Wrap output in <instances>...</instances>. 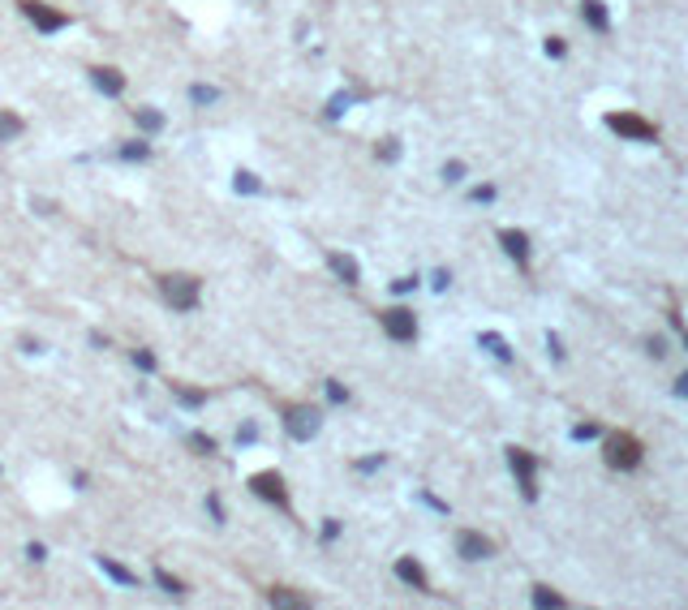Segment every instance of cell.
<instances>
[{
	"mask_svg": "<svg viewBox=\"0 0 688 610\" xmlns=\"http://www.w3.org/2000/svg\"><path fill=\"white\" fill-rule=\"evenodd\" d=\"M160 297L177 314H185V310L198 305V280H194V275H164V280H160Z\"/></svg>",
	"mask_w": 688,
	"mask_h": 610,
	"instance_id": "cell-1",
	"label": "cell"
},
{
	"mask_svg": "<svg viewBox=\"0 0 688 610\" xmlns=\"http://www.w3.org/2000/svg\"><path fill=\"white\" fill-rule=\"evenodd\" d=\"M319 426H323V417H319V409H310V404L288 409V417H284V430H288L293 438H301V442L319 434Z\"/></svg>",
	"mask_w": 688,
	"mask_h": 610,
	"instance_id": "cell-2",
	"label": "cell"
},
{
	"mask_svg": "<svg viewBox=\"0 0 688 610\" xmlns=\"http://www.w3.org/2000/svg\"><path fill=\"white\" fill-rule=\"evenodd\" d=\"M250 490L258 498H267V503H276V508H288V490H284V477L280 473H254L250 477Z\"/></svg>",
	"mask_w": 688,
	"mask_h": 610,
	"instance_id": "cell-3",
	"label": "cell"
},
{
	"mask_svg": "<svg viewBox=\"0 0 688 610\" xmlns=\"http://www.w3.org/2000/svg\"><path fill=\"white\" fill-rule=\"evenodd\" d=\"M383 331H387L392 340L409 344V340H417V318L409 310H383Z\"/></svg>",
	"mask_w": 688,
	"mask_h": 610,
	"instance_id": "cell-4",
	"label": "cell"
},
{
	"mask_svg": "<svg viewBox=\"0 0 688 610\" xmlns=\"http://www.w3.org/2000/svg\"><path fill=\"white\" fill-rule=\"evenodd\" d=\"M508 464H512V473H516L525 498H534V494H538V486H534V456H529L525 447H512V452H508Z\"/></svg>",
	"mask_w": 688,
	"mask_h": 610,
	"instance_id": "cell-5",
	"label": "cell"
},
{
	"mask_svg": "<svg viewBox=\"0 0 688 610\" xmlns=\"http://www.w3.org/2000/svg\"><path fill=\"white\" fill-rule=\"evenodd\" d=\"M607 460L619 464V469H632V464L641 460V442H637V438H628V434L611 438V442H607Z\"/></svg>",
	"mask_w": 688,
	"mask_h": 610,
	"instance_id": "cell-6",
	"label": "cell"
},
{
	"mask_svg": "<svg viewBox=\"0 0 688 610\" xmlns=\"http://www.w3.org/2000/svg\"><path fill=\"white\" fill-rule=\"evenodd\" d=\"M22 13L43 30V35H52V30H61L65 26V13H57V9H47V5H39V0H22Z\"/></svg>",
	"mask_w": 688,
	"mask_h": 610,
	"instance_id": "cell-7",
	"label": "cell"
},
{
	"mask_svg": "<svg viewBox=\"0 0 688 610\" xmlns=\"http://www.w3.org/2000/svg\"><path fill=\"white\" fill-rule=\"evenodd\" d=\"M607 125H611L615 134H624V138H637V142H650V138H654V125H646L641 117H628V112H624V117H611Z\"/></svg>",
	"mask_w": 688,
	"mask_h": 610,
	"instance_id": "cell-8",
	"label": "cell"
},
{
	"mask_svg": "<svg viewBox=\"0 0 688 610\" xmlns=\"http://www.w3.org/2000/svg\"><path fill=\"white\" fill-rule=\"evenodd\" d=\"M91 82H95L99 95H121L125 90V74H117L112 65H95L91 69Z\"/></svg>",
	"mask_w": 688,
	"mask_h": 610,
	"instance_id": "cell-9",
	"label": "cell"
},
{
	"mask_svg": "<svg viewBox=\"0 0 688 610\" xmlns=\"http://www.w3.org/2000/svg\"><path fill=\"white\" fill-rule=\"evenodd\" d=\"M456 546H460V554H465V559H486V554H491V541H486L482 533H460V537H456Z\"/></svg>",
	"mask_w": 688,
	"mask_h": 610,
	"instance_id": "cell-10",
	"label": "cell"
},
{
	"mask_svg": "<svg viewBox=\"0 0 688 610\" xmlns=\"http://www.w3.org/2000/svg\"><path fill=\"white\" fill-rule=\"evenodd\" d=\"M499 241H503V250H508L520 266L529 262V241H525V233H512V228H508V233H499Z\"/></svg>",
	"mask_w": 688,
	"mask_h": 610,
	"instance_id": "cell-11",
	"label": "cell"
},
{
	"mask_svg": "<svg viewBox=\"0 0 688 610\" xmlns=\"http://www.w3.org/2000/svg\"><path fill=\"white\" fill-rule=\"evenodd\" d=\"M327 266H332V271L340 275L344 284H357V262H353L349 254H327Z\"/></svg>",
	"mask_w": 688,
	"mask_h": 610,
	"instance_id": "cell-12",
	"label": "cell"
},
{
	"mask_svg": "<svg viewBox=\"0 0 688 610\" xmlns=\"http://www.w3.org/2000/svg\"><path fill=\"white\" fill-rule=\"evenodd\" d=\"M396 576H400L404 585H413V589H426V572H421L413 559H400V563H396Z\"/></svg>",
	"mask_w": 688,
	"mask_h": 610,
	"instance_id": "cell-13",
	"label": "cell"
},
{
	"mask_svg": "<svg viewBox=\"0 0 688 610\" xmlns=\"http://www.w3.org/2000/svg\"><path fill=\"white\" fill-rule=\"evenodd\" d=\"M581 18H585L594 30H607V9H602V0H585V5H581Z\"/></svg>",
	"mask_w": 688,
	"mask_h": 610,
	"instance_id": "cell-14",
	"label": "cell"
},
{
	"mask_svg": "<svg viewBox=\"0 0 688 610\" xmlns=\"http://www.w3.org/2000/svg\"><path fill=\"white\" fill-rule=\"evenodd\" d=\"M99 568L108 572L117 585H125V589H134V585H138V580H134V572H129V568H121V563H112V559H99Z\"/></svg>",
	"mask_w": 688,
	"mask_h": 610,
	"instance_id": "cell-15",
	"label": "cell"
},
{
	"mask_svg": "<svg viewBox=\"0 0 688 610\" xmlns=\"http://www.w3.org/2000/svg\"><path fill=\"white\" fill-rule=\"evenodd\" d=\"M13 138H22V117L0 112V142H13Z\"/></svg>",
	"mask_w": 688,
	"mask_h": 610,
	"instance_id": "cell-16",
	"label": "cell"
},
{
	"mask_svg": "<svg viewBox=\"0 0 688 610\" xmlns=\"http://www.w3.org/2000/svg\"><path fill=\"white\" fill-rule=\"evenodd\" d=\"M155 585H160L164 593H173V597H181V593H185V585H181L173 572H160V568H155Z\"/></svg>",
	"mask_w": 688,
	"mask_h": 610,
	"instance_id": "cell-17",
	"label": "cell"
},
{
	"mask_svg": "<svg viewBox=\"0 0 688 610\" xmlns=\"http://www.w3.org/2000/svg\"><path fill=\"white\" fill-rule=\"evenodd\" d=\"M134 117H138V125H142L146 134H155V129H164V117H160V112H151V107H138V112H134Z\"/></svg>",
	"mask_w": 688,
	"mask_h": 610,
	"instance_id": "cell-18",
	"label": "cell"
},
{
	"mask_svg": "<svg viewBox=\"0 0 688 610\" xmlns=\"http://www.w3.org/2000/svg\"><path fill=\"white\" fill-rule=\"evenodd\" d=\"M151 155V146L142 142V138H134V142H121V159H146Z\"/></svg>",
	"mask_w": 688,
	"mask_h": 610,
	"instance_id": "cell-19",
	"label": "cell"
},
{
	"mask_svg": "<svg viewBox=\"0 0 688 610\" xmlns=\"http://www.w3.org/2000/svg\"><path fill=\"white\" fill-rule=\"evenodd\" d=\"M190 99H194V103H216L220 90H211V86H190Z\"/></svg>",
	"mask_w": 688,
	"mask_h": 610,
	"instance_id": "cell-20",
	"label": "cell"
},
{
	"mask_svg": "<svg viewBox=\"0 0 688 610\" xmlns=\"http://www.w3.org/2000/svg\"><path fill=\"white\" fill-rule=\"evenodd\" d=\"M482 344H486V348H491V353H495V357H503V361H508V357H512V353H508V344H503V340H499V336H491V331H486V336H482Z\"/></svg>",
	"mask_w": 688,
	"mask_h": 610,
	"instance_id": "cell-21",
	"label": "cell"
},
{
	"mask_svg": "<svg viewBox=\"0 0 688 610\" xmlns=\"http://www.w3.org/2000/svg\"><path fill=\"white\" fill-rule=\"evenodd\" d=\"M272 606H305V597H301V593H280V589H276V593H272Z\"/></svg>",
	"mask_w": 688,
	"mask_h": 610,
	"instance_id": "cell-22",
	"label": "cell"
},
{
	"mask_svg": "<svg viewBox=\"0 0 688 610\" xmlns=\"http://www.w3.org/2000/svg\"><path fill=\"white\" fill-rule=\"evenodd\" d=\"M206 512H211V520H216V524H224V503H220V498H216V494H211V498H206Z\"/></svg>",
	"mask_w": 688,
	"mask_h": 610,
	"instance_id": "cell-23",
	"label": "cell"
},
{
	"mask_svg": "<svg viewBox=\"0 0 688 610\" xmlns=\"http://www.w3.org/2000/svg\"><path fill=\"white\" fill-rule=\"evenodd\" d=\"M237 189H241V194H258V181H254L250 172H237Z\"/></svg>",
	"mask_w": 688,
	"mask_h": 610,
	"instance_id": "cell-24",
	"label": "cell"
},
{
	"mask_svg": "<svg viewBox=\"0 0 688 610\" xmlns=\"http://www.w3.org/2000/svg\"><path fill=\"white\" fill-rule=\"evenodd\" d=\"M327 400H332V404H344V400H349V392H344L340 382H327Z\"/></svg>",
	"mask_w": 688,
	"mask_h": 610,
	"instance_id": "cell-25",
	"label": "cell"
},
{
	"mask_svg": "<svg viewBox=\"0 0 688 610\" xmlns=\"http://www.w3.org/2000/svg\"><path fill=\"white\" fill-rule=\"evenodd\" d=\"M190 442H194V447H198V452H202V456H211V452H216V442H211V438H206V434H194V438H190Z\"/></svg>",
	"mask_w": 688,
	"mask_h": 610,
	"instance_id": "cell-26",
	"label": "cell"
},
{
	"mask_svg": "<svg viewBox=\"0 0 688 610\" xmlns=\"http://www.w3.org/2000/svg\"><path fill=\"white\" fill-rule=\"evenodd\" d=\"M379 155H383V159H396V155H400V142H396V138H383Z\"/></svg>",
	"mask_w": 688,
	"mask_h": 610,
	"instance_id": "cell-27",
	"label": "cell"
},
{
	"mask_svg": "<svg viewBox=\"0 0 688 610\" xmlns=\"http://www.w3.org/2000/svg\"><path fill=\"white\" fill-rule=\"evenodd\" d=\"M134 361H138V370H155V357H151L146 348H138V353H134Z\"/></svg>",
	"mask_w": 688,
	"mask_h": 610,
	"instance_id": "cell-28",
	"label": "cell"
},
{
	"mask_svg": "<svg viewBox=\"0 0 688 610\" xmlns=\"http://www.w3.org/2000/svg\"><path fill=\"white\" fill-rule=\"evenodd\" d=\"M177 400L190 404V409H198V404H202V392H177Z\"/></svg>",
	"mask_w": 688,
	"mask_h": 610,
	"instance_id": "cell-29",
	"label": "cell"
},
{
	"mask_svg": "<svg viewBox=\"0 0 688 610\" xmlns=\"http://www.w3.org/2000/svg\"><path fill=\"white\" fill-rule=\"evenodd\" d=\"M443 177H448V181H460V177H465V168H460V163H448V168H443Z\"/></svg>",
	"mask_w": 688,
	"mask_h": 610,
	"instance_id": "cell-30",
	"label": "cell"
},
{
	"mask_svg": "<svg viewBox=\"0 0 688 610\" xmlns=\"http://www.w3.org/2000/svg\"><path fill=\"white\" fill-rule=\"evenodd\" d=\"M684 340H688V336H684Z\"/></svg>",
	"mask_w": 688,
	"mask_h": 610,
	"instance_id": "cell-31",
	"label": "cell"
}]
</instances>
